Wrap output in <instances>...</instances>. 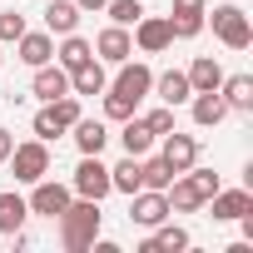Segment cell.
Wrapping results in <instances>:
<instances>
[{"label":"cell","mask_w":253,"mask_h":253,"mask_svg":"<svg viewBox=\"0 0 253 253\" xmlns=\"http://www.w3.org/2000/svg\"><path fill=\"white\" fill-rule=\"evenodd\" d=\"M94 233H99V204H94V199L65 204V213H60V243H65L70 253H80V248L94 243Z\"/></svg>","instance_id":"cell-1"},{"label":"cell","mask_w":253,"mask_h":253,"mask_svg":"<svg viewBox=\"0 0 253 253\" xmlns=\"http://www.w3.org/2000/svg\"><path fill=\"white\" fill-rule=\"evenodd\" d=\"M184 174H189V169H184ZM213 194H218V174H213V169H194V174H189V179H179V184H174V194H164V199H169V209L194 213V209H199V204H209Z\"/></svg>","instance_id":"cell-2"},{"label":"cell","mask_w":253,"mask_h":253,"mask_svg":"<svg viewBox=\"0 0 253 253\" xmlns=\"http://www.w3.org/2000/svg\"><path fill=\"white\" fill-rule=\"evenodd\" d=\"M213 30H218V40H223L228 50H248V45H253V25H248V15H243L238 5H218V10H213Z\"/></svg>","instance_id":"cell-3"},{"label":"cell","mask_w":253,"mask_h":253,"mask_svg":"<svg viewBox=\"0 0 253 253\" xmlns=\"http://www.w3.org/2000/svg\"><path fill=\"white\" fill-rule=\"evenodd\" d=\"M5 164L15 169L20 184H35V179H45V169H50V149H45V139H35V144H15Z\"/></svg>","instance_id":"cell-4"},{"label":"cell","mask_w":253,"mask_h":253,"mask_svg":"<svg viewBox=\"0 0 253 253\" xmlns=\"http://www.w3.org/2000/svg\"><path fill=\"white\" fill-rule=\"evenodd\" d=\"M75 194L80 199H94V204L109 194V169L99 164V154H84V164L75 169Z\"/></svg>","instance_id":"cell-5"},{"label":"cell","mask_w":253,"mask_h":253,"mask_svg":"<svg viewBox=\"0 0 253 253\" xmlns=\"http://www.w3.org/2000/svg\"><path fill=\"white\" fill-rule=\"evenodd\" d=\"M129 199H134L129 218H134L139 228H159V223L169 218V199H164V189H144V194H129Z\"/></svg>","instance_id":"cell-6"},{"label":"cell","mask_w":253,"mask_h":253,"mask_svg":"<svg viewBox=\"0 0 253 253\" xmlns=\"http://www.w3.org/2000/svg\"><path fill=\"white\" fill-rule=\"evenodd\" d=\"M154 89V75H149V65H129V60H119V80H114V94H124V99H144Z\"/></svg>","instance_id":"cell-7"},{"label":"cell","mask_w":253,"mask_h":253,"mask_svg":"<svg viewBox=\"0 0 253 253\" xmlns=\"http://www.w3.org/2000/svg\"><path fill=\"white\" fill-rule=\"evenodd\" d=\"M159 159H164L174 174H184V169H194V159H199V139H194V134H174V129H169V134H164V154H159Z\"/></svg>","instance_id":"cell-8"},{"label":"cell","mask_w":253,"mask_h":253,"mask_svg":"<svg viewBox=\"0 0 253 253\" xmlns=\"http://www.w3.org/2000/svg\"><path fill=\"white\" fill-rule=\"evenodd\" d=\"M65 204H70V189H65V184H45V179H35L30 213H50V218H60V213H65Z\"/></svg>","instance_id":"cell-9"},{"label":"cell","mask_w":253,"mask_h":253,"mask_svg":"<svg viewBox=\"0 0 253 253\" xmlns=\"http://www.w3.org/2000/svg\"><path fill=\"white\" fill-rule=\"evenodd\" d=\"M204 0H174V15H169V25H174V35L179 40H189V35H199L204 30Z\"/></svg>","instance_id":"cell-10"},{"label":"cell","mask_w":253,"mask_h":253,"mask_svg":"<svg viewBox=\"0 0 253 253\" xmlns=\"http://www.w3.org/2000/svg\"><path fill=\"white\" fill-rule=\"evenodd\" d=\"M134 30H139V50H144V55H159L164 45H174V25H169V20L139 15V25H134Z\"/></svg>","instance_id":"cell-11"},{"label":"cell","mask_w":253,"mask_h":253,"mask_svg":"<svg viewBox=\"0 0 253 253\" xmlns=\"http://www.w3.org/2000/svg\"><path fill=\"white\" fill-rule=\"evenodd\" d=\"M75 25H80V5H75V0H50L45 30L50 35H75Z\"/></svg>","instance_id":"cell-12"},{"label":"cell","mask_w":253,"mask_h":253,"mask_svg":"<svg viewBox=\"0 0 253 253\" xmlns=\"http://www.w3.org/2000/svg\"><path fill=\"white\" fill-rule=\"evenodd\" d=\"M35 94H40V99H60V94H70V70L35 65Z\"/></svg>","instance_id":"cell-13"},{"label":"cell","mask_w":253,"mask_h":253,"mask_svg":"<svg viewBox=\"0 0 253 253\" xmlns=\"http://www.w3.org/2000/svg\"><path fill=\"white\" fill-rule=\"evenodd\" d=\"M209 204H213V218H243V213L253 209V199H248V189H228V194L218 189V194H213Z\"/></svg>","instance_id":"cell-14"},{"label":"cell","mask_w":253,"mask_h":253,"mask_svg":"<svg viewBox=\"0 0 253 253\" xmlns=\"http://www.w3.org/2000/svg\"><path fill=\"white\" fill-rule=\"evenodd\" d=\"M99 55H104L109 65H119V60H129V55H134V40L124 35V25H109V30L99 35Z\"/></svg>","instance_id":"cell-15"},{"label":"cell","mask_w":253,"mask_h":253,"mask_svg":"<svg viewBox=\"0 0 253 253\" xmlns=\"http://www.w3.org/2000/svg\"><path fill=\"white\" fill-rule=\"evenodd\" d=\"M119 144H124V154L144 159V154H149V144H154V134H149V124H144V119H134V114H129V124H124Z\"/></svg>","instance_id":"cell-16"},{"label":"cell","mask_w":253,"mask_h":253,"mask_svg":"<svg viewBox=\"0 0 253 253\" xmlns=\"http://www.w3.org/2000/svg\"><path fill=\"white\" fill-rule=\"evenodd\" d=\"M223 114H228L223 94H218V89H199V99H194V124H204V129H209V124H218Z\"/></svg>","instance_id":"cell-17"},{"label":"cell","mask_w":253,"mask_h":253,"mask_svg":"<svg viewBox=\"0 0 253 253\" xmlns=\"http://www.w3.org/2000/svg\"><path fill=\"white\" fill-rule=\"evenodd\" d=\"M218 89H223V104H228V109H253V75L218 80Z\"/></svg>","instance_id":"cell-18"},{"label":"cell","mask_w":253,"mask_h":253,"mask_svg":"<svg viewBox=\"0 0 253 253\" xmlns=\"http://www.w3.org/2000/svg\"><path fill=\"white\" fill-rule=\"evenodd\" d=\"M70 129H75V144H80V154H99V149H104V139H109L99 119H75Z\"/></svg>","instance_id":"cell-19"},{"label":"cell","mask_w":253,"mask_h":253,"mask_svg":"<svg viewBox=\"0 0 253 253\" xmlns=\"http://www.w3.org/2000/svg\"><path fill=\"white\" fill-rule=\"evenodd\" d=\"M70 89L75 94H104V70L94 60H84L80 70H70Z\"/></svg>","instance_id":"cell-20"},{"label":"cell","mask_w":253,"mask_h":253,"mask_svg":"<svg viewBox=\"0 0 253 253\" xmlns=\"http://www.w3.org/2000/svg\"><path fill=\"white\" fill-rule=\"evenodd\" d=\"M109 189H119V194H139V189H144V184H139V159H134V154H124V164L109 169Z\"/></svg>","instance_id":"cell-21"},{"label":"cell","mask_w":253,"mask_h":253,"mask_svg":"<svg viewBox=\"0 0 253 253\" xmlns=\"http://www.w3.org/2000/svg\"><path fill=\"white\" fill-rule=\"evenodd\" d=\"M218 80H223V70L213 65V55H199L189 65V89H218Z\"/></svg>","instance_id":"cell-22"},{"label":"cell","mask_w":253,"mask_h":253,"mask_svg":"<svg viewBox=\"0 0 253 253\" xmlns=\"http://www.w3.org/2000/svg\"><path fill=\"white\" fill-rule=\"evenodd\" d=\"M154 84H159V99H164L169 109H174V104H184V99L194 94V89H189V75H179V70H169V75H159Z\"/></svg>","instance_id":"cell-23"},{"label":"cell","mask_w":253,"mask_h":253,"mask_svg":"<svg viewBox=\"0 0 253 253\" xmlns=\"http://www.w3.org/2000/svg\"><path fill=\"white\" fill-rule=\"evenodd\" d=\"M25 213H30V204L20 194H0V233H15L25 223Z\"/></svg>","instance_id":"cell-24"},{"label":"cell","mask_w":253,"mask_h":253,"mask_svg":"<svg viewBox=\"0 0 253 253\" xmlns=\"http://www.w3.org/2000/svg\"><path fill=\"white\" fill-rule=\"evenodd\" d=\"M179 248H189V233L184 228H159L154 238H144L139 253H179Z\"/></svg>","instance_id":"cell-25"},{"label":"cell","mask_w":253,"mask_h":253,"mask_svg":"<svg viewBox=\"0 0 253 253\" xmlns=\"http://www.w3.org/2000/svg\"><path fill=\"white\" fill-rule=\"evenodd\" d=\"M139 184H144V189H169V184H174V169H169L164 159H144V164H139Z\"/></svg>","instance_id":"cell-26"},{"label":"cell","mask_w":253,"mask_h":253,"mask_svg":"<svg viewBox=\"0 0 253 253\" xmlns=\"http://www.w3.org/2000/svg\"><path fill=\"white\" fill-rule=\"evenodd\" d=\"M20 60L25 65H50V35H20Z\"/></svg>","instance_id":"cell-27"},{"label":"cell","mask_w":253,"mask_h":253,"mask_svg":"<svg viewBox=\"0 0 253 253\" xmlns=\"http://www.w3.org/2000/svg\"><path fill=\"white\" fill-rule=\"evenodd\" d=\"M84 60H94V50H89L80 35H65V45H60V65H65V70H80Z\"/></svg>","instance_id":"cell-28"},{"label":"cell","mask_w":253,"mask_h":253,"mask_svg":"<svg viewBox=\"0 0 253 253\" xmlns=\"http://www.w3.org/2000/svg\"><path fill=\"white\" fill-rule=\"evenodd\" d=\"M109 15H114V25H139L144 5H139V0H114V5H109Z\"/></svg>","instance_id":"cell-29"},{"label":"cell","mask_w":253,"mask_h":253,"mask_svg":"<svg viewBox=\"0 0 253 253\" xmlns=\"http://www.w3.org/2000/svg\"><path fill=\"white\" fill-rule=\"evenodd\" d=\"M144 124H149V134H154V139H164V134H169V129H174V109H169V104H164V109H154V114H149V119H144Z\"/></svg>","instance_id":"cell-30"},{"label":"cell","mask_w":253,"mask_h":253,"mask_svg":"<svg viewBox=\"0 0 253 253\" xmlns=\"http://www.w3.org/2000/svg\"><path fill=\"white\" fill-rule=\"evenodd\" d=\"M20 35H25V15L5 10V15H0V40H20Z\"/></svg>","instance_id":"cell-31"},{"label":"cell","mask_w":253,"mask_h":253,"mask_svg":"<svg viewBox=\"0 0 253 253\" xmlns=\"http://www.w3.org/2000/svg\"><path fill=\"white\" fill-rule=\"evenodd\" d=\"M104 114H109V119H129V114H134V99H124V94H104Z\"/></svg>","instance_id":"cell-32"},{"label":"cell","mask_w":253,"mask_h":253,"mask_svg":"<svg viewBox=\"0 0 253 253\" xmlns=\"http://www.w3.org/2000/svg\"><path fill=\"white\" fill-rule=\"evenodd\" d=\"M10 149H15V139H10L5 129H0V164H5V159H10Z\"/></svg>","instance_id":"cell-33"},{"label":"cell","mask_w":253,"mask_h":253,"mask_svg":"<svg viewBox=\"0 0 253 253\" xmlns=\"http://www.w3.org/2000/svg\"><path fill=\"white\" fill-rule=\"evenodd\" d=\"M75 5H80V10H104L109 0H75Z\"/></svg>","instance_id":"cell-34"}]
</instances>
